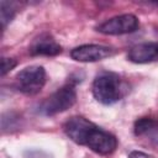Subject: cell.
I'll return each instance as SVG.
<instances>
[{"instance_id": "7", "label": "cell", "mask_w": 158, "mask_h": 158, "mask_svg": "<svg viewBox=\"0 0 158 158\" xmlns=\"http://www.w3.org/2000/svg\"><path fill=\"white\" fill-rule=\"evenodd\" d=\"M127 58L137 64H144L158 59V42H147L133 46L128 53Z\"/></svg>"}, {"instance_id": "3", "label": "cell", "mask_w": 158, "mask_h": 158, "mask_svg": "<svg viewBox=\"0 0 158 158\" xmlns=\"http://www.w3.org/2000/svg\"><path fill=\"white\" fill-rule=\"evenodd\" d=\"M46 84V70L41 65H30L16 75V88L27 95L37 94Z\"/></svg>"}, {"instance_id": "12", "label": "cell", "mask_w": 158, "mask_h": 158, "mask_svg": "<svg viewBox=\"0 0 158 158\" xmlns=\"http://www.w3.org/2000/svg\"><path fill=\"white\" fill-rule=\"evenodd\" d=\"M128 158H154V157L151 156V154H148V153L141 152V151H132L128 154Z\"/></svg>"}, {"instance_id": "1", "label": "cell", "mask_w": 158, "mask_h": 158, "mask_svg": "<svg viewBox=\"0 0 158 158\" xmlns=\"http://www.w3.org/2000/svg\"><path fill=\"white\" fill-rule=\"evenodd\" d=\"M91 90L94 98L104 105H112L117 102L125 94V86L121 78L111 72L99 74L93 83Z\"/></svg>"}, {"instance_id": "6", "label": "cell", "mask_w": 158, "mask_h": 158, "mask_svg": "<svg viewBox=\"0 0 158 158\" xmlns=\"http://www.w3.org/2000/svg\"><path fill=\"white\" fill-rule=\"evenodd\" d=\"M114 51L107 46L101 44H83L79 47H75L70 52V57L77 62L83 63H90V62H98L101 59H105L110 56H112Z\"/></svg>"}, {"instance_id": "2", "label": "cell", "mask_w": 158, "mask_h": 158, "mask_svg": "<svg viewBox=\"0 0 158 158\" xmlns=\"http://www.w3.org/2000/svg\"><path fill=\"white\" fill-rule=\"evenodd\" d=\"M77 101V91L73 84H65L49 95L40 106V112L44 116H53L70 109Z\"/></svg>"}, {"instance_id": "4", "label": "cell", "mask_w": 158, "mask_h": 158, "mask_svg": "<svg viewBox=\"0 0 158 158\" xmlns=\"http://www.w3.org/2000/svg\"><path fill=\"white\" fill-rule=\"evenodd\" d=\"M83 146H86L89 149H91L98 154L107 156L116 149L117 139L112 133L100 128L94 123L90 131L88 132Z\"/></svg>"}, {"instance_id": "8", "label": "cell", "mask_w": 158, "mask_h": 158, "mask_svg": "<svg viewBox=\"0 0 158 158\" xmlns=\"http://www.w3.org/2000/svg\"><path fill=\"white\" fill-rule=\"evenodd\" d=\"M60 52L62 47L48 36H41L30 47V53L33 56H57Z\"/></svg>"}, {"instance_id": "11", "label": "cell", "mask_w": 158, "mask_h": 158, "mask_svg": "<svg viewBox=\"0 0 158 158\" xmlns=\"http://www.w3.org/2000/svg\"><path fill=\"white\" fill-rule=\"evenodd\" d=\"M15 67H16V60L15 59L7 58V57H2L1 58V77L6 75Z\"/></svg>"}, {"instance_id": "10", "label": "cell", "mask_w": 158, "mask_h": 158, "mask_svg": "<svg viewBox=\"0 0 158 158\" xmlns=\"http://www.w3.org/2000/svg\"><path fill=\"white\" fill-rule=\"evenodd\" d=\"M15 14H16V9L14 2H9V1L0 2V20L2 27H5L9 22H11Z\"/></svg>"}, {"instance_id": "9", "label": "cell", "mask_w": 158, "mask_h": 158, "mask_svg": "<svg viewBox=\"0 0 158 158\" xmlns=\"http://www.w3.org/2000/svg\"><path fill=\"white\" fill-rule=\"evenodd\" d=\"M133 132L137 137H147L158 143V120L153 117H141L136 120Z\"/></svg>"}, {"instance_id": "5", "label": "cell", "mask_w": 158, "mask_h": 158, "mask_svg": "<svg viewBox=\"0 0 158 158\" xmlns=\"http://www.w3.org/2000/svg\"><path fill=\"white\" fill-rule=\"evenodd\" d=\"M139 26L138 19L132 15V14H123L118 16H114L102 23H100L96 27V31L104 35H112V36H118V35H126V33H132L135 32Z\"/></svg>"}]
</instances>
